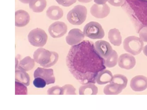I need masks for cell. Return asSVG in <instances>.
Returning a JSON list of instances; mask_svg holds the SVG:
<instances>
[{
    "label": "cell",
    "mask_w": 147,
    "mask_h": 110,
    "mask_svg": "<svg viewBox=\"0 0 147 110\" xmlns=\"http://www.w3.org/2000/svg\"><path fill=\"white\" fill-rule=\"evenodd\" d=\"M34 78L39 77L43 78L46 81L47 85L54 83L55 81L53 70L51 68L38 67L34 71Z\"/></svg>",
    "instance_id": "8"
},
{
    "label": "cell",
    "mask_w": 147,
    "mask_h": 110,
    "mask_svg": "<svg viewBox=\"0 0 147 110\" xmlns=\"http://www.w3.org/2000/svg\"><path fill=\"white\" fill-rule=\"evenodd\" d=\"M113 77V76L110 71L105 69L98 73L96 78V82L100 85L110 83L112 81Z\"/></svg>",
    "instance_id": "15"
},
{
    "label": "cell",
    "mask_w": 147,
    "mask_h": 110,
    "mask_svg": "<svg viewBox=\"0 0 147 110\" xmlns=\"http://www.w3.org/2000/svg\"><path fill=\"white\" fill-rule=\"evenodd\" d=\"M143 52L144 54L147 56V45H146L143 48Z\"/></svg>",
    "instance_id": "33"
},
{
    "label": "cell",
    "mask_w": 147,
    "mask_h": 110,
    "mask_svg": "<svg viewBox=\"0 0 147 110\" xmlns=\"http://www.w3.org/2000/svg\"><path fill=\"white\" fill-rule=\"evenodd\" d=\"M95 46L98 53L104 59L110 54L113 50L109 43L103 40L96 41L95 43Z\"/></svg>",
    "instance_id": "13"
},
{
    "label": "cell",
    "mask_w": 147,
    "mask_h": 110,
    "mask_svg": "<svg viewBox=\"0 0 147 110\" xmlns=\"http://www.w3.org/2000/svg\"><path fill=\"white\" fill-rule=\"evenodd\" d=\"M20 2L24 3H29L31 0H19Z\"/></svg>",
    "instance_id": "35"
},
{
    "label": "cell",
    "mask_w": 147,
    "mask_h": 110,
    "mask_svg": "<svg viewBox=\"0 0 147 110\" xmlns=\"http://www.w3.org/2000/svg\"><path fill=\"white\" fill-rule=\"evenodd\" d=\"M33 82L34 85L38 88H44L47 85L46 82L44 79L39 77L35 78Z\"/></svg>",
    "instance_id": "27"
},
{
    "label": "cell",
    "mask_w": 147,
    "mask_h": 110,
    "mask_svg": "<svg viewBox=\"0 0 147 110\" xmlns=\"http://www.w3.org/2000/svg\"><path fill=\"white\" fill-rule=\"evenodd\" d=\"M94 84L90 83L83 85L79 89V94L80 95L97 94L98 89Z\"/></svg>",
    "instance_id": "19"
},
{
    "label": "cell",
    "mask_w": 147,
    "mask_h": 110,
    "mask_svg": "<svg viewBox=\"0 0 147 110\" xmlns=\"http://www.w3.org/2000/svg\"><path fill=\"white\" fill-rule=\"evenodd\" d=\"M87 12V9L84 6L76 5L68 12L67 19L72 25H80L85 20Z\"/></svg>",
    "instance_id": "3"
},
{
    "label": "cell",
    "mask_w": 147,
    "mask_h": 110,
    "mask_svg": "<svg viewBox=\"0 0 147 110\" xmlns=\"http://www.w3.org/2000/svg\"><path fill=\"white\" fill-rule=\"evenodd\" d=\"M92 0H78V1L82 3H87L90 2Z\"/></svg>",
    "instance_id": "34"
},
{
    "label": "cell",
    "mask_w": 147,
    "mask_h": 110,
    "mask_svg": "<svg viewBox=\"0 0 147 110\" xmlns=\"http://www.w3.org/2000/svg\"><path fill=\"white\" fill-rule=\"evenodd\" d=\"M84 35L93 39H101L105 36V33L101 25L95 21H91L87 23L83 29Z\"/></svg>",
    "instance_id": "5"
},
{
    "label": "cell",
    "mask_w": 147,
    "mask_h": 110,
    "mask_svg": "<svg viewBox=\"0 0 147 110\" xmlns=\"http://www.w3.org/2000/svg\"><path fill=\"white\" fill-rule=\"evenodd\" d=\"M29 42L32 45L36 47H42L46 43L48 36L42 29L36 28L30 31L28 36Z\"/></svg>",
    "instance_id": "6"
},
{
    "label": "cell",
    "mask_w": 147,
    "mask_h": 110,
    "mask_svg": "<svg viewBox=\"0 0 147 110\" xmlns=\"http://www.w3.org/2000/svg\"><path fill=\"white\" fill-rule=\"evenodd\" d=\"M136 63L134 57L128 53L123 54L120 55L118 60L119 66L122 68L127 70L133 68Z\"/></svg>",
    "instance_id": "12"
},
{
    "label": "cell",
    "mask_w": 147,
    "mask_h": 110,
    "mask_svg": "<svg viewBox=\"0 0 147 110\" xmlns=\"http://www.w3.org/2000/svg\"><path fill=\"white\" fill-rule=\"evenodd\" d=\"M130 86L135 91H142L147 88V78L143 75H137L132 78Z\"/></svg>",
    "instance_id": "10"
},
{
    "label": "cell",
    "mask_w": 147,
    "mask_h": 110,
    "mask_svg": "<svg viewBox=\"0 0 147 110\" xmlns=\"http://www.w3.org/2000/svg\"><path fill=\"white\" fill-rule=\"evenodd\" d=\"M49 95H63L62 87L56 86L49 89L47 91Z\"/></svg>",
    "instance_id": "28"
},
{
    "label": "cell",
    "mask_w": 147,
    "mask_h": 110,
    "mask_svg": "<svg viewBox=\"0 0 147 110\" xmlns=\"http://www.w3.org/2000/svg\"><path fill=\"white\" fill-rule=\"evenodd\" d=\"M118 55L117 52L113 50L110 54L105 59V64L106 66L108 68H112L117 64Z\"/></svg>",
    "instance_id": "23"
},
{
    "label": "cell",
    "mask_w": 147,
    "mask_h": 110,
    "mask_svg": "<svg viewBox=\"0 0 147 110\" xmlns=\"http://www.w3.org/2000/svg\"><path fill=\"white\" fill-rule=\"evenodd\" d=\"M128 80L127 78L124 75L121 74L114 75L112 80L110 83L116 85L122 90L126 87Z\"/></svg>",
    "instance_id": "21"
},
{
    "label": "cell",
    "mask_w": 147,
    "mask_h": 110,
    "mask_svg": "<svg viewBox=\"0 0 147 110\" xmlns=\"http://www.w3.org/2000/svg\"><path fill=\"white\" fill-rule=\"evenodd\" d=\"M46 15L51 19L57 20L62 17L63 12L59 6L53 5L50 7L47 10Z\"/></svg>",
    "instance_id": "17"
},
{
    "label": "cell",
    "mask_w": 147,
    "mask_h": 110,
    "mask_svg": "<svg viewBox=\"0 0 147 110\" xmlns=\"http://www.w3.org/2000/svg\"><path fill=\"white\" fill-rule=\"evenodd\" d=\"M140 38L143 41L147 42V27L143 28L139 33Z\"/></svg>",
    "instance_id": "30"
},
{
    "label": "cell",
    "mask_w": 147,
    "mask_h": 110,
    "mask_svg": "<svg viewBox=\"0 0 147 110\" xmlns=\"http://www.w3.org/2000/svg\"><path fill=\"white\" fill-rule=\"evenodd\" d=\"M63 95H76V89L70 84H66L62 87Z\"/></svg>",
    "instance_id": "26"
},
{
    "label": "cell",
    "mask_w": 147,
    "mask_h": 110,
    "mask_svg": "<svg viewBox=\"0 0 147 110\" xmlns=\"http://www.w3.org/2000/svg\"><path fill=\"white\" fill-rule=\"evenodd\" d=\"M15 26L19 27L25 26L29 22L30 17L29 14L24 10L20 9L15 13Z\"/></svg>",
    "instance_id": "14"
},
{
    "label": "cell",
    "mask_w": 147,
    "mask_h": 110,
    "mask_svg": "<svg viewBox=\"0 0 147 110\" xmlns=\"http://www.w3.org/2000/svg\"><path fill=\"white\" fill-rule=\"evenodd\" d=\"M33 57L34 60L40 66L48 68L56 63L58 60L59 55L56 52L40 48L34 52Z\"/></svg>",
    "instance_id": "2"
},
{
    "label": "cell",
    "mask_w": 147,
    "mask_h": 110,
    "mask_svg": "<svg viewBox=\"0 0 147 110\" xmlns=\"http://www.w3.org/2000/svg\"><path fill=\"white\" fill-rule=\"evenodd\" d=\"M57 3L63 6L69 7L76 3L77 0H55Z\"/></svg>",
    "instance_id": "29"
},
{
    "label": "cell",
    "mask_w": 147,
    "mask_h": 110,
    "mask_svg": "<svg viewBox=\"0 0 147 110\" xmlns=\"http://www.w3.org/2000/svg\"><path fill=\"white\" fill-rule=\"evenodd\" d=\"M83 32L78 28L71 30L66 36V41L68 44L73 46L81 42L84 38Z\"/></svg>",
    "instance_id": "9"
},
{
    "label": "cell",
    "mask_w": 147,
    "mask_h": 110,
    "mask_svg": "<svg viewBox=\"0 0 147 110\" xmlns=\"http://www.w3.org/2000/svg\"><path fill=\"white\" fill-rule=\"evenodd\" d=\"M108 0H94L95 3L97 4L103 5L105 4Z\"/></svg>",
    "instance_id": "32"
},
{
    "label": "cell",
    "mask_w": 147,
    "mask_h": 110,
    "mask_svg": "<svg viewBox=\"0 0 147 110\" xmlns=\"http://www.w3.org/2000/svg\"><path fill=\"white\" fill-rule=\"evenodd\" d=\"M48 30L50 36L55 38L63 36L67 31V26L62 21H57L52 23L49 27Z\"/></svg>",
    "instance_id": "7"
},
{
    "label": "cell",
    "mask_w": 147,
    "mask_h": 110,
    "mask_svg": "<svg viewBox=\"0 0 147 110\" xmlns=\"http://www.w3.org/2000/svg\"><path fill=\"white\" fill-rule=\"evenodd\" d=\"M27 89L26 86L15 81V95H27Z\"/></svg>",
    "instance_id": "25"
},
{
    "label": "cell",
    "mask_w": 147,
    "mask_h": 110,
    "mask_svg": "<svg viewBox=\"0 0 147 110\" xmlns=\"http://www.w3.org/2000/svg\"><path fill=\"white\" fill-rule=\"evenodd\" d=\"M90 12L94 17L98 18H103L109 15L110 8L106 4L103 5L94 4L91 7Z\"/></svg>",
    "instance_id": "11"
},
{
    "label": "cell",
    "mask_w": 147,
    "mask_h": 110,
    "mask_svg": "<svg viewBox=\"0 0 147 110\" xmlns=\"http://www.w3.org/2000/svg\"><path fill=\"white\" fill-rule=\"evenodd\" d=\"M108 38L110 42L114 46H119L121 43L122 37L118 29H111L108 33Z\"/></svg>",
    "instance_id": "18"
},
{
    "label": "cell",
    "mask_w": 147,
    "mask_h": 110,
    "mask_svg": "<svg viewBox=\"0 0 147 110\" xmlns=\"http://www.w3.org/2000/svg\"><path fill=\"white\" fill-rule=\"evenodd\" d=\"M66 62L71 74L82 85L95 83L98 73L106 68L105 59L97 51L94 43L88 40L72 46Z\"/></svg>",
    "instance_id": "1"
},
{
    "label": "cell",
    "mask_w": 147,
    "mask_h": 110,
    "mask_svg": "<svg viewBox=\"0 0 147 110\" xmlns=\"http://www.w3.org/2000/svg\"><path fill=\"white\" fill-rule=\"evenodd\" d=\"M46 5V0H31L29 3L30 8L36 13L42 11Z\"/></svg>",
    "instance_id": "20"
},
{
    "label": "cell",
    "mask_w": 147,
    "mask_h": 110,
    "mask_svg": "<svg viewBox=\"0 0 147 110\" xmlns=\"http://www.w3.org/2000/svg\"><path fill=\"white\" fill-rule=\"evenodd\" d=\"M15 70V81L22 83L25 86H28L30 84V78L29 75L19 67H16Z\"/></svg>",
    "instance_id": "16"
},
{
    "label": "cell",
    "mask_w": 147,
    "mask_h": 110,
    "mask_svg": "<svg viewBox=\"0 0 147 110\" xmlns=\"http://www.w3.org/2000/svg\"><path fill=\"white\" fill-rule=\"evenodd\" d=\"M122 90L121 88L116 85L110 83L104 87L103 92L106 95H117L121 93Z\"/></svg>",
    "instance_id": "24"
},
{
    "label": "cell",
    "mask_w": 147,
    "mask_h": 110,
    "mask_svg": "<svg viewBox=\"0 0 147 110\" xmlns=\"http://www.w3.org/2000/svg\"><path fill=\"white\" fill-rule=\"evenodd\" d=\"M144 45L143 41L140 38L133 36L126 38L123 42L125 51L134 55H137L141 52Z\"/></svg>",
    "instance_id": "4"
},
{
    "label": "cell",
    "mask_w": 147,
    "mask_h": 110,
    "mask_svg": "<svg viewBox=\"0 0 147 110\" xmlns=\"http://www.w3.org/2000/svg\"><path fill=\"white\" fill-rule=\"evenodd\" d=\"M125 0H108L109 3L113 6L119 7L122 6L125 2Z\"/></svg>",
    "instance_id": "31"
},
{
    "label": "cell",
    "mask_w": 147,
    "mask_h": 110,
    "mask_svg": "<svg viewBox=\"0 0 147 110\" xmlns=\"http://www.w3.org/2000/svg\"><path fill=\"white\" fill-rule=\"evenodd\" d=\"M34 59L29 56H27L21 60L18 66L25 71H29L31 70L34 66Z\"/></svg>",
    "instance_id": "22"
}]
</instances>
